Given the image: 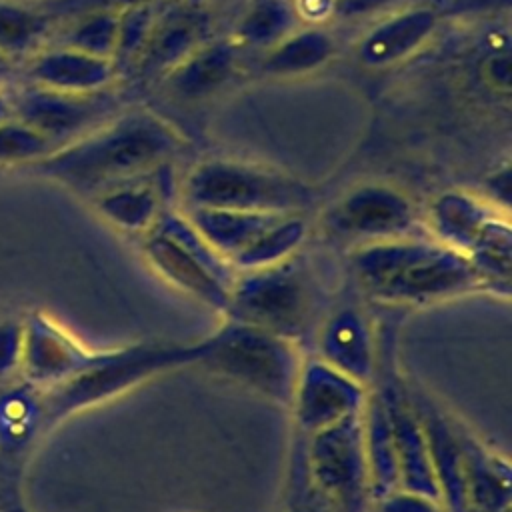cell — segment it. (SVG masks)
Segmentation results:
<instances>
[{"mask_svg":"<svg viewBox=\"0 0 512 512\" xmlns=\"http://www.w3.org/2000/svg\"><path fill=\"white\" fill-rule=\"evenodd\" d=\"M184 146L178 130L150 110L114 116L90 134L34 162V170L88 196L166 166Z\"/></svg>","mask_w":512,"mask_h":512,"instance_id":"6da1fadb","label":"cell"},{"mask_svg":"<svg viewBox=\"0 0 512 512\" xmlns=\"http://www.w3.org/2000/svg\"><path fill=\"white\" fill-rule=\"evenodd\" d=\"M350 270L362 292L384 304L422 306L486 290L462 252L412 236L354 246Z\"/></svg>","mask_w":512,"mask_h":512,"instance_id":"7a4b0ae2","label":"cell"},{"mask_svg":"<svg viewBox=\"0 0 512 512\" xmlns=\"http://www.w3.org/2000/svg\"><path fill=\"white\" fill-rule=\"evenodd\" d=\"M320 298L314 270L294 252L276 264L236 274L224 314L296 344L318 324Z\"/></svg>","mask_w":512,"mask_h":512,"instance_id":"3957f363","label":"cell"},{"mask_svg":"<svg viewBox=\"0 0 512 512\" xmlns=\"http://www.w3.org/2000/svg\"><path fill=\"white\" fill-rule=\"evenodd\" d=\"M198 344L194 366L280 406H290L302 364L294 342L228 318Z\"/></svg>","mask_w":512,"mask_h":512,"instance_id":"277c9868","label":"cell"},{"mask_svg":"<svg viewBox=\"0 0 512 512\" xmlns=\"http://www.w3.org/2000/svg\"><path fill=\"white\" fill-rule=\"evenodd\" d=\"M200 344H134L102 350L96 362L78 374L42 390L46 428L68 416L102 404L166 370L194 366Z\"/></svg>","mask_w":512,"mask_h":512,"instance_id":"5b68a950","label":"cell"},{"mask_svg":"<svg viewBox=\"0 0 512 512\" xmlns=\"http://www.w3.org/2000/svg\"><path fill=\"white\" fill-rule=\"evenodd\" d=\"M142 236L144 258L166 282L204 306L226 312L238 272L204 240L186 214L164 210Z\"/></svg>","mask_w":512,"mask_h":512,"instance_id":"8992f818","label":"cell"},{"mask_svg":"<svg viewBox=\"0 0 512 512\" xmlns=\"http://www.w3.org/2000/svg\"><path fill=\"white\" fill-rule=\"evenodd\" d=\"M182 196L186 208L278 214H302L314 204V192L304 182L272 168L236 160L200 162L186 176Z\"/></svg>","mask_w":512,"mask_h":512,"instance_id":"52a82bcc","label":"cell"},{"mask_svg":"<svg viewBox=\"0 0 512 512\" xmlns=\"http://www.w3.org/2000/svg\"><path fill=\"white\" fill-rule=\"evenodd\" d=\"M304 466L338 512H368L372 502L364 408L314 434H298Z\"/></svg>","mask_w":512,"mask_h":512,"instance_id":"ba28073f","label":"cell"},{"mask_svg":"<svg viewBox=\"0 0 512 512\" xmlns=\"http://www.w3.org/2000/svg\"><path fill=\"white\" fill-rule=\"evenodd\" d=\"M14 118L46 136L56 150L114 118L118 102L108 88L62 92L36 84L8 88Z\"/></svg>","mask_w":512,"mask_h":512,"instance_id":"9c48e42d","label":"cell"},{"mask_svg":"<svg viewBox=\"0 0 512 512\" xmlns=\"http://www.w3.org/2000/svg\"><path fill=\"white\" fill-rule=\"evenodd\" d=\"M322 224L332 238L360 246L410 236L416 212L400 190L388 184H362L334 202Z\"/></svg>","mask_w":512,"mask_h":512,"instance_id":"30bf717a","label":"cell"},{"mask_svg":"<svg viewBox=\"0 0 512 512\" xmlns=\"http://www.w3.org/2000/svg\"><path fill=\"white\" fill-rule=\"evenodd\" d=\"M366 386L320 358L302 360L290 408L298 434L308 436L366 406Z\"/></svg>","mask_w":512,"mask_h":512,"instance_id":"8fae6325","label":"cell"},{"mask_svg":"<svg viewBox=\"0 0 512 512\" xmlns=\"http://www.w3.org/2000/svg\"><path fill=\"white\" fill-rule=\"evenodd\" d=\"M102 350H88L42 312L24 318L22 380L38 388L54 386L98 360Z\"/></svg>","mask_w":512,"mask_h":512,"instance_id":"7c38bea8","label":"cell"},{"mask_svg":"<svg viewBox=\"0 0 512 512\" xmlns=\"http://www.w3.org/2000/svg\"><path fill=\"white\" fill-rule=\"evenodd\" d=\"M212 16L196 2H178L156 14L134 62L142 76L168 74L210 40Z\"/></svg>","mask_w":512,"mask_h":512,"instance_id":"4fadbf2b","label":"cell"},{"mask_svg":"<svg viewBox=\"0 0 512 512\" xmlns=\"http://www.w3.org/2000/svg\"><path fill=\"white\" fill-rule=\"evenodd\" d=\"M318 358L364 384L374 372V338L368 316L352 302L330 310L318 326Z\"/></svg>","mask_w":512,"mask_h":512,"instance_id":"5bb4252c","label":"cell"},{"mask_svg":"<svg viewBox=\"0 0 512 512\" xmlns=\"http://www.w3.org/2000/svg\"><path fill=\"white\" fill-rule=\"evenodd\" d=\"M26 84H36L62 92H98L112 84L114 62L86 52L46 44L20 64Z\"/></svg>","mask_w":512,"mask_h":512,"instance_id":"9a60e30c","label":"cell"},{"mask_svg":"<svg viewBox=\"0 0 512 512\" xmlns=\"http://www.w3.org/2000/svg\"><path fill=\"white\" fill-rule=\"evenodd\" d=\"M382 400L388 414L396 452L398 490L440 502V488L414 406L404 402L400 394L392 390H386L382 394Z\"/></svg>","mask_w":512,"mask_h":512,"instance_id":"2e32d148","label":"cell"},{"mask_svg":"<svg viewBox=\"0 0 512 512\" xmlns=\"http://www.w3.org/2000/svg\"><path fill=\"white\" fill-rule=\"evenodd\" d=\"M438 12L428 6L400 10L372 26L358 42V60L368 68H384L402 62L434 34Z\"/></svg>","mask_w":512,"mask_h":512,"instance_id":"e0dca14e","label":"cell"},{"mask_svg":"<svg viewBox=\"0 0 512 512\" xmlns=\"http://www.w3.org/2000/svg\"><path fill=\"white\" fill-rule=\"evenodd\" d=\"M162 168L92 196L96 210L124 232L146 234L160 214L168 210V186L156 178Z\"/></svg>","mask_w":512,"mask_h":512,"instance_id":"ac0fdd59","label":"cell"},{"mask_svg":"<svg viewBox=\"0 0 512 512\" xmlns=\"http://www.w3.org/2000/svg\"><path fill=\"white\" fill-rule=\"evenodd\" d=\"M238 56L240 44L236 40H208L166 74L168 86L182 100L212 96L232 80Z\"/></svg>","mask_w":512,"mask_h":512,"instance_id":"d6986e66","label":"cell"},{"mask_svg":"<svg viewBox=\"0 0 512 512\" xmlns=\"http://www.w3.org/2000/svg\"><path fill=\"white\" fill-rule=\"evenodd\" d=\"M188 220L230 264L286 214L222 208H188Z\"/></svg>","mask_w":512,"mask_h":512,"instance_id":"ffe728a7","label":"cell"},{"mask_svg":"<svg viewBox=\"0 0 512 512\" xmlns=\"http://www.w3.org/2000/svg\"><path fill=\"white\" fill-rule=\"evenodd\" d=\"M498 216L496 208H490L484 200L468 192L450 190L432 202L430 228L438 242L468 256Z\"/></svg>","mask_w":512,"mask_h":512,"instance_id":"44dd1931","label":"cell"},{"mask_svg":"<svg viewBox=\"0 0 512 512\" xmlns=\"http://www.w3.org/2000/svg\"><path fill=\"white\" fill-rule=\"evenodd\" d=\"M46 428L42 390L30 382L0 384V452L18 454Z\"/></svg>","mask_w":512,"mask_h":512,"instance_id":"7402d4cb","label":"cell"},{"mask_svg":"<svg viewBox=\"0 0 512 512\" xmlns=\"http://www.w3.org/2000/svg\"><path fill=\"white\" fill-rule=\"evenodd\" d=\"M466 512H502L510 502L508 466L462 430Z\"/></svg>","mask_w":512,"mask_h":512,"instance_id":"603a6c76","label":"cell"},{"mask_svg":"<svg viewBox=\"0 0 512 512\" xmlns=\"http://www.w3.org/2000/svg\"><path fill=\"white\" fill-rule=\"evenodd\" d=\"M336 52V40L320 26L294 30L284 40L268 48L262 70L270 76L290 78L322 68Z\"/></svg>","mask_w":512,"mask_h":512,"instance_id":"cb8c5ba5","label":"cell"},{"mask_svg":"<svg viewBox=\"0 0 512 512\" xmlns=\"http://www.w3.org/2000/svg\"><path fill=\"white\" fill-rule=\"evenodd\" d=\"M54 26L34 4L0 0V52L18 64L48 44Z\"/></svg>","mask_w":512,"mask_h":512,"instance_id":"d4e9b609","label":"cell"},{"mask_svg":"<svg viewBox=\"0 0 512 512\" xmlns=\"http://www.w3.org/2000/svg\"><path fill=\"white\" fill-rule=\"evenodd\" d=\"M298 12L290 0H252L236 26V42L248 48H272L298 26Z\"/></svg>","mask_w":512,"mask_h":512,"instance_id":"484cf974","label":"cell"},{"mask_svg":"<svg viewBox=\"0 0 512 512\" xmlns=\"http://www.w3.org/2000/svg\"><path fill=\"white\" fill-rule=\"evenodd\" d=\"M120 12H90L54 26L48 44L74 48L98 58H114Z\"/></svg>","mask_w":512,"mask_h":512,"instance_id":"4316f807","label":"cell"},{"mask_svg":"<svg viewBox=\"0 0 512 512\" xmlns=\"http://www.w3.org/2000/svg\"><path fill=\"white\" fill-rule=\"evenodd\" d=\"M306 238V220L302 214H286L268 232H264L248 250H244L234 262V270H254L276 264L294 254Z\"/></svg>","mask_w":512,"mask_h":512,"instance_id":"83f0119b","label":"cell"},{"mask_svg":"<svg viewBox=\"0 0 512 512\" xmlns=\"http://www.w3.org/2000/svg\"><path fill=\"white\" fill-rule=\"evenodd\" d=\"M54 150L56 146L46 136L18 118L0 124V164H34Z\"/></svg>","mask_w":512,"mask_h":512,"instance_id":"f1b7e54d","label":"cell"},{"mask_svg":"<svg viewBox=\"0 0 512 512\" xmlns=\"http://www.w3.org/2000/svg\"><path fill=\"white\" fill-rule=\"evenodd\" d=\"M154 2L140 4L128 10L120 12V24H118V42H116V52H114V68L116 74L120 70H126L128 66H134L148 34L154 24L156 12H154Z\"/></svg>","mask_w":512,"mask_h":512,"instance_id":"f546056e","label":"cell"},{"mask_svg":"<svg viewBox=\"0 0 512 512\" xmlns=\"http://www.w3.org/2000/svg\"><path fill=\"white\" fill-rule=\"evenodd\" d=\"M286 512H338L330 500L318 490V486L312 482L304 460L300 446H294L292 462H290V476H288V500H286Z\"/></svg>","mask_w":512,"mask_h":512,"instance_id":"4dcf8cb0","label":"cell"},{"mask_svg":"<svg viewBox=\"0 0 512 512\" xmlns=\"http://www.w3.org/2000/svg\"><path fill=\"white\" fill-rule=\"evenodd\" d=\"M154 0H38L34 6L44 12L54 24L78 18L90 12H122Z\"/></svg>","mask_w":512,"mask_h":512,"instance_id":"1f68e13d","label":"cell"},{"mask_svg":"<svg viewBox=\"0 0 512 512\" xmlns=\"http://www.w3.org/2000/svg\"><path fill=\"white\" fill-rule=\"evenodd\" d=\"M24 350V320H0V384L20 374Z\"/></svg>","mask_w":512,"mask_h":512,"instance_id":"d6a6232c","label":"cell"},{"mask_svg":"<svg viewBox=\"0 0 512 512\" xmlns=\"http://www.w3.org/2000/svg\"><path fill=\"white\" fill-rule=\"evenodd\" d=\"M380 512H442V504L412 492L394 490L392 494L376 500Z\"/></svg>","mask_w":512,"mask_h":512,"instance_id":"836d02e7","label":"cell"},{"mask_svg":"<svg viewBox=\"0 0 512 512\" xmlns=\"http://www.w3.org/2000/svg\"><path fill=\"white\" fill-rule=\"evenodd\" d=\"M402 0H334V14L344 20L364 18L378 14L382 10H388L390 6H396Z\"/></svg>","mask_w":512,"mask_h":512,"instance_id":"e575fe53","label":"cell"},{"mask_svg":"<svg viewBox=\"0 0 512 512\" xmlns=\"http://www.w3.org/2000/svg\"><path fill=\"white\" fill-rule=\"evenodd\" d=\"M486 190L492 196L494 204L502 206L504 210L508 208V202H510V168H508V164H504L500 170H496L494 174L488 176Z\"/></svg>","mask_w":512,"mask_h":512,"instance_id":"d590c367","label":"cell"},{"mask_svg":"<svg viewBox=\"0 0 512 512\" xmlns=\"http://www.w3.org/2000/svg\"><path fill=\"white\" fill-rule=\"evenodd\" d=\"M296 12L300 18L322 20L334 14V0H296Z\"/></svg>","mask_w":512,"mask_h":512,"instance_id":"8d00e7d4","label":"cell"},{"mask_svg":"<svg viewBox=\"0 0 512 512\" xmlns=\"http://www.w3.org/2000/svg\"><path fill=\"white\" fill-rule=\"evenodd\" d=\"M20 78V64L0 52V88H10Z\"/></svg>","mask_w":512,"mask_h":512,"instance_id":"74e56055","label":"cell"},{"mask_svg":"<svg viewBox=\"0 0 512 512\" xmlns=\"http://www.w3.org/2000/svg\"><path fill=\"white\" fill-rule=\"evenodd\" d=\"M14 118V112H12V102H10V94H8V88H0V124Z\"/></svg>","mask_w":512,"mask_h":512,"instance_id":"f35d334b","label":"cell"}]
</instances>
